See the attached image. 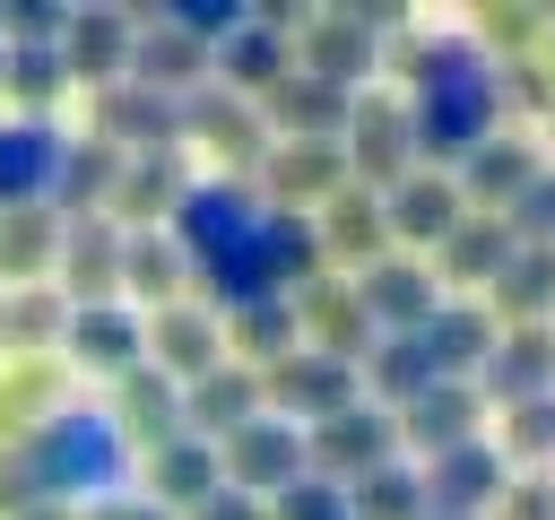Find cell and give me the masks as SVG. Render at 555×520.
<instances>
[{
    "mask_svg": "<svg viewBox=\"0 0 555 520\" xmlns=\"http://www.w3.org/2000/svg\"><path fill=\"white\" fill-rule=\"evenodd\" d=\"M26 477H35V503H113L121 477H130V442L113 425V407H61L43 433L17 442Z\"/></svg>",
    "mask_w": 555,
    "mask_h": 520,
    "instance_id": "6da1fadb",
    "label": "cell"
},
{
    "mask_svg": "<svg viewBox=\"0 0 555 520\" xmlns=\"http://www.w3.org/2000/svg\"><path fill=\"white\" fill-rule=\"evenodd\" d=\"M408 121H416V165H425V173H460V165L503 130L494 61H477V69H451V78L416 87V95H408Z\"/></svg>",
    "mask_w": 555,
    "mask_h": 520,
    "instance_id": "7a4b0ae2",
    "label": "cell"
},
{
    "mask_svg": "<svg viewBox=\"0 0 555 520\" xmlns=\"http://www.w3.org/2000/svg\"><path fill=\"white\" fill-rule=\"evenodd\" d=\"M260 217H269V199L243 182V173H217V182H191L182 191V208H173V243H182V260L191 269H208V260H225V251H243L251 234H260Z\"/></svg>",
    "mask_w": 555,
    "mask_h": 520,
    "instance_id": "3957f363",
    "label": "cell"
},
{
    "mask_svg": "<svg viewBox=\"0 0 555 520\" xmlns=\"http://www.w3.org/2000/svg\"><path fill=\"white\" fill-rule=\"evenodd\" d=\"M347 173L364 182V191H399L408 173H416V121H408V95H390V87H364L356 95V121H347Z\"/></svg>",
    "mask_w": 555,
    "mask_h": 520,
    "instance_id": "277c9868",
    "label": "cell"
},
{
    "mask_svg": "<svg viewBox=\"0 0 555 520\" xmlns=\"http://www.w3.org/2000/svg\"><path fill=\"white\" fill-rule=\"evenodd\" d=\"M356 399H364V373H356V364H338V355H321V347H295L286 364H269V373H260V407H269V416H286V425L347 416Z\"/></svg>",
    "mask_w": 555,
    "mask_h": 520,
    "instance_id": "5b68a950",
    "label": "cell"
},
{
    "mask_svg": "<svg viewBox=\"0 0 555 520\" xmlns=\"http://www.w3.org/2000/svg\"><path fill=\"white\" fill-rule=\"evenodd\" d=\"M304 459H312V477H321V485H356L364 468L399 459V416H390V407H373V399H356L347 416L304 425Z\"/></svg>",
    "mask_w": 555,
    "mask_h": 520,
    "instance_id": "8992f818",
    "label": "cell"
},
{
    "mask_svg": "<svg viewBox=\"0 0 555 520\" xmlns=\"http://www.w3.org/2000/svg\"><path fill=\"white\" fill-rule=\"evenodd\" d=\"M217 459H225V485H234V494H260V503H278L286 485L312 477V459H304V425H286V416H251L243 433L217 442Z\"/></svg>",
    "mask_w": 555,
    "mask_h": 520,
    "instance_id": "52a82bcc",
    "label": "cell"
},
{
    "mask_svg": "<svg viewBox=\"0 0 555 520\" xmlns=\"http://www.w3.org/2000/svg\"><path fill=\"white\" fill-rule=\"evenodd\" d=\"M373 26L399 35V9H330V17H304V52H295V69H304V78H330V87H347V95H364Z\"/></svg>",
    "mask_w": 555,
    "mask_h": 520,
    "instance_id": "ba28073f",
    "label": "cell"
},
{
    "mask_svg": "<svg viewBox=\"0 0 555 520\" xmlns=\"http://www.w3.org/2000/svg\"><path fill=\"white\" fill-rule=\"evenodd\" d=\"M347 147H312V139H278L260 156V199L286 208V217H321L338 191H347Z\"/></svg>",
    "mask_w": 555,
    "mask_h": 520,
    "instance_id": "9c48e42d",
    "label": "cell"
},
{
    "mask_svg": "<svg viewBox=\"0 0 555 520\" xmlns=\"http://www.w3.org/2000/svg\"><path fill=\"white\" fill-rule=\"evenodd\" d=\"M503 485H512V459H503V442H460V451H442V459H425V511H451V520H494V503H503Z\"/></svg>",
    "mask_w": 555,
    "mask_h": 520,
    "instance_id": "30bf717a",
    "label": "cell"
},
{
    "mask_svg": "<svg viewBox=\"0 0 555 520\" xmlns=\"http://www.w3.org/2000/svg\"><path fill=\"white\" fill-rule=\"evenodd\" d=\"M356 303H364V321H373L382 338H416V329L442 312V286H434V269H425V260L382 251V260L356 277Z\"/></svg>",
    "mask_w": 555,
    "mask_h": 520,
    "instance_id": "8fae6325",
    "label": "cell"
},
{
    "mask_svg": "<svg viewBox=\"0 0 555 520\" xmlns=\"http://www.w3.org/2000/svg\"><path fill=\"white\" fill-rule=\"evenodd\" d=\"M260 121H269L278 139L338 147V139H347V121H356V95H347V87H330V78H304V69H286V78L260 95Z\"/></svg>",
    "mask_w": 555,
    "mask_h": 520,
    "instance_id": "7c38bea8",
    "label": "cell"
},
{
    "mask_svg": "<svg viewBox=\"0 0 555 520\" xmlns=\"http://www.w3.org/2000/svg\"><path fill=\"white\" fill-rule=\"evenodd\" d=\"M486 433V399H477V381H434L416 407H399V451L425 468V459H442V451H460V442H477Z\"/></svg>",
    "mask_w": 555,
    "mask_h": 520,
    "instance_id": "4fadbf2b",
    "label": "cell"
},
{
    "mask_svg": "<svg viewBox=\"0 0 555 520\" xmlns=\"http://www.w3.org/2000/svg\"><path fill=\"white\" fill-rule=\"evenodd\" d=\"M546 390H555V321L503 329L494 355L477 364V399L486 407H520V399H546Z\"/></svg>",
    "mask_w": 555,
    "mask_h": 520,
    "instance_id": "5bb4252c",
    "label": "cell"
},
{
    "mask_svg": "<svg viewBox=\"0 0 555 520\" xmlns=\"http://www.w3.org/2000/svg\"><path fill=\"white\" fill-rule=\"evenodd\" d=\"M61 156H69V139L52 121H35V113L0 121V208H52Z\"/></svg>",
    "mask_w": 555,
    "mask_h": 520,
    "instance_id": "9a60e30c",
    "label": "cell"
},
{
    "mask_svg": "<svg viewBox=\"0 0 555 520\" xmlns=\"http://www.w3.org/2000/svg\"><path fill=\"white\" fill-rule=\"evenodd\" d=\"M95 139L139 147V156H165V147H182V95H156L139 78H121V87L95 95Z\"/></svg>",
    "mask_w": 555,
    "mask_h": 520,
    "instance_id": "2e32d148",
    "label": "cell"
},
{
    "mask_svg": "<svg viewBox=\"0 0 555 520\" xmlns=\"http://www.w3.org/2000/svg\"><path fill=\"white\" fill-rule=\"evenodd\" d=\"M147 364L191 390L199 373L225 364V321H217L208 303H165V312H147Z\"/></svg>",
    "mask_w": 555,
    "mask_h": 520,
    "instance_id": "e0dca14e",
    "label": "cell"
},
{
    "mask_svg": "<svg viewBox=\"0 0 555 520\" xmlns=\"http://www.w3.org/2000/svg\"><path fill=\"white\" fill-rule=\"evenodd\" d=\"M130 52H139V26L121 9H69V35H61V69L87 78L95 95L130 78Z\"/></svg>",
    "mask_w": 555,
    "mask_h": 520,
    "instance_id": "ac0fdd59",
    "label": "cell"
},
{
    "mask_svg": "<svg viewBox=\"0 0 555 520\" xmlns=\"http://www.w3.org/2000/svg\"><path fill=\"white\" fill-rule=\"evenodd\" d=\"M538 173H546L538 139H520V130H494V139H486V147H477V156H468V165H460L451 182H460V199H468V208L503 217V208H512V199H520V191H529Z\"/></svg>",
    "mask_w": 555,
    "mask_h": 520,
    "instance_id": "d6986e66",
    "label": "cell"
},
{
    "mask_svg": "<svg viewBox=\"0 0 555 520\" xmlns=\"http://www.w3.org/2000/svg\"><path fill=\"white\" fill-rule=\"evenodd\" d=\"M295 321H304V347H321V355H338V364H364L373 355V321H364V303H356V277H321V286H304L295 295Z\"/></svg>",
    "mask_w": 555,
    "mask_h": 520,
    "instance_id": "ffe728a7",
    "label": "cell"
},
{
    "mask_svg": "<svg viewBox=\"0 0 555 520\" xmlns=\"http://www.w3.org/2000/svg\"><path fill=\"white\" fill-rule=\"evenodd\" d=\"M416 338H425V355H434V373H442V381H477V364L494 355L503 321L486 312V295H442V312H434Z\"/></svg>",
    "mask_w": 555,
    "mask_h": 520,
    "instance_id": "44dd1931",
    "label": "cell"
},
{
    "mask_svg": "<svg viewBox=\"0 0 555 520\" xmlns=\"http://www.w3.org/2000/svg\"><path fill=\"white\" fill-rule=\"evenodd\" d=\"M87 373H130V364H147V321L130 312V303H69V338H61Z\"/></svg>",
    "mask_w": 555,
    "mask_h": 520,
    "instance_id": "7402d4cb",
    "label": "cell"
},
{
    "mask_svg": "<svg viewBox=\"0 0 555 520\" xmlns=\"http://www.w3.org/2000/svg\"><path fill=\"white\" fill-rule=\"evenodd\" d=\"M382 217H390V243H434V251H442L451 225L468 217V199H460L451 173H425V165H416L399 191H382Z\"/></svg>",
    "mask_w": 555,
    "mask_h": 520,
    "instance_id": "603a6c76",
    "label": "cell"
},
{
    "mask_svg": "<svg viewBox=\"0 0 555 520\" xmlns=\"http://www.w3.org/2000/svg\"><path fill=\"white\" fill-rule=\"evenodd\" d=\"M121 225L113 217H69L61 225V286H69V303H113V286H121Z\"/></svg>",
    "mask_w": 555,
    "mask_h": 520,
    "instance_id": "cb8c5ba5",
    "label": "cell"
},
{
    "mask_svg": "<svg viewBox=\"0 0 555 520\" xmlns=\"http://www.w3.org/2000/svg\"><path fill=\"white\" fill-rule=\"evenodd\" d=\"M512 251H520V234H512L503 217L468 208V217L451 225V243L434 251V286H494V277L512 269Z\"/></svg>",
    "mask_w": 555,
    "mask_h": 520,
    "instance_id": "d4e9b609",
    "label": "cell"
},
{
    "mask_svg": "<svg viewBox=\"0 0 555 520\" xmlns=\"http://www.w3.org/2000/svg\"><path fill=\"white\" fill-rule=\"evenodd\" d=\"M113 425H121V442H173V433H191L182 425V381L173 373H156V364H130L121 381H113Z\"/></svg>",
    "mask_w": 555,
    "mask_h": 520,
    "instance_id": "484cf974",
    "label": "cell"
},
{
    "mask_svg": "<svg viewBox=\"0 0 555 520\" xmlns=\"http://www.w3.org/2000/svg\"><path fill=\"white\" fill-rule=\"evenodd\" d=\"M251 416H269L251 364H217V373H199V381L182 390V425H191L199 442H225V433H243Z\"/></svg>",
    "mask_w": 555,
    "mask_h": 520,
    "instance_id": "4316f807",
    "label": "cell"
},
{
    "mask_svg": "<svg viewBox=\"0 0 555 520\" xmlns=\"http://www.w3.org/2000/svg\"><path fill=\"white\" fill-rule=\"evenodd\" d=\"M147 485H156V503H165V511H199L208 494H225V459H217V442L173 433V442H156V451H147Z\"/></svg>",
    "mask_w": 555,
    "mask_h": 520,
    "instance_id": "83f0119b",
    "label": "cell"
},
{
    "mask_svg": "<svg viewBox=\"0 0 555 520\" xmlns=\"http://www.w3.org/2000/svg\"><path fill=\"white\" fill-rule=\"evenodd\" d=\"M182 191H191V173H182L173 147H165V156H130V165H121V191H113V225H121V234H147L156 217L173 225Z\"/></svg>",
    "mask_w": 555,
    "mask_h": 520,
    "instance_id": "f1b7e54d",
    "label": "cell"
},
{
    "mask_svg": "<svg viewBox=\"0 0 555 520\" xmlns=\"http://www.w3.org/2000/svg\"><path fill=\"white\" fill-rule=\"evenodd\" d=\"M312 225H321V260H347V269H373V260H382V243H390L382 191H364V182H347Z\"/></svg>",
    "mask_w": 555,
    "mask_h": 520,
    "instance_id": "f546056e",
    "label": "cell"
},
{
    "mask_svg": "<svg viewBox=\"0 0 555 520\" xmlns=\"http://www.w3.org/2000/svg\"><path fill=\"white\" fill-rule=\"evenodd\" d=\"M182 130H199V139H217L234 165H260L278 139H269V121L243 104V95H225V87H191L182 95Z\"/></svg>",
    "mask_w": 555,
    "mask_h": 520,
    "instance_id": "4dcf8cb0",
    "label": "cell"
},
{
    "mask_svg": "<svg viewBox=\"0 0 555 520\" xmlns=\"http://www.w3.org/2000/svg\"><path fill=\"white\" fill-rule=\"evenodd\" d=\"M121 147L113 139H69V156H61V182H52V217L69 208V217H104L113 208V191H121Z\"/></svg>",
    "mask_w": 555,
    "mask_h": 520,
    "instance_id": "1f68e13d",
    "label": "cell"
},
{
    "mask_svg": "<svg viewBox=\"0 0 555 520\" xmlns=\"http://www.w3.org/2000/svg\"><path fill=\"white\" fill-rule=\"evenodd\" d=\"M356 373H364V399H373V407H390V416H399V407H416V399L442 381V373H434V355H425V338H373V355H364Z\"/></svg>",
    "mask_w": 555,
    "mask_h": 520,
    "instance_id": "d6a6232c",
    "label": "cell"
},
{
    "mask_svg": "<svg viewBox=\"0 0 555 520\" xmlns=\"http://www.w3.org/2000/svg\"><path fill=\"white\" fill-rule=\"evenodd\" d=\"M61 416V364L52 355H17L0 373V442H26Z\"/></svg>",
    "mask_w": 555,
    "mask_h": 520,
    "instance_id": "836d02e7",
    "label": "cell"
},
{
    "mask_svg": "<svg viewBox=\"0 0 555 520\" xmlns=\"http://www.w3.org/2000/svg\"><path fill=\"white\" fill-rule=\"evenodd\" d=\"M486 312L503 321V329H529V321H555V251H538V243H520L512 251V269L486 286Z\"/></svg>",
    "mask_w": 555,
    "mask_h": 520,
    "instance_id": "e575fe53",
    "label": "cell"
},
{
    "mask_svg": "<svg viewBox=\"0 0 555 520\" xmlns=\"http://www.w3.org/2000/svg\"><path fill=\"white\" fill-rule=\"evenodd\" d=\"M286 69H295V52H286V35H269L260 17H243V26L217 43V78H225V95H269Z\"/></svg>",
    "mask_w": 555,
    "mask_h": 520,
    "instance_id": "d590c367",
    "label": "cell"
},
{
    "mask_svg": "<svg viewBox=\"0 0 555 520\" xmlns=\"http://www.w3.org/2000/svg\"><path fill=\"white\" fill-rule=\"evenodd\" d=\"M43 269H61V217L52 208H0V277L43 286Z\"/></svg>",
    "mask_w": 555,
    "mask_h": 520,
    "instance_id": "8d00e7d4",
    "label": "cell"
},
{
    "mask_svg": "<svg viewBox=\"0 0 555 520\" xmlns=\"http://www.w3.org/2000/svg\"><path fill=\"white\" fill-rule=\"evenodd\" d=\"M61 338H69V295H61V286H9V295H0V347L43 355V347H61Z\"/></svg>",
    "mask_w": 555,
    "mask_h": 520,
    "instance_id": "74e56055",
    "label": "cell"
},
{
    "mask_svg": "<svg viewBox=\"0 0 555 520\" xmlns=\"http://www.w3.org/2000/svg\"><path fill=\"white\" fill-rule=\"evenodd\" d=\"M182 277H191V260H182V243H173V234H156V225H147V234H130V243H121V286H130L139 303H156V312H165V303H182Z\"/></svg>",
    "mask_w": 555,
    "mask_h": 520,
    "instance_id": "f35d334b",
    "label": "cell"
},
{
    "mask_svg": "<svg viewBox=\"0 0 555 520\" xmlns=\"http://www.w3.org/2000/svg\"><path fill=\"white\" fill-rule=\"evenodd\" d=\"M225 347H234V364L269 373V364H286V355L304 347V321H295V303L278 295V303H251V312H234V321H225Z\"/></svg>",
    "mask_w": 555,
    "mask_h": 520,
    "instance_id": "ab89813d",
    "label": "cell"
},
{
    "mask_svg": "<svg viewBox=\"0 0 555 520\" xmlns=\"http://www.w3.org/2000/svg\"><path fill=\"white\" fill-rule=\"evenodd\" d=\"M347 511L356 520H425V468L399 451V459H382V468H364L356 485H347Z\"/></svg>",
    "mask_w": 555,
    "mask_h": 520,
    "instance_id": "60d3db41",
    "label": "cell"
},
{
    "mask_svg": "<svg viewBox=\"0 0 555 520\" xmlns=\"http://www.w3.org/2000/svg\"><path fill=\"white\" fill-rule=\"evenodd\" d=\"M0 87H9V95H17L35 121H43V104L69 87V69H61V52H52V43H9V61H0Z\"/></svg>",
    "mask_w": 555,
    "mask_h": 520,
    "instance_id": "b9f144b4",
    "label": "cell"
},
{
    "mask_svg": "<svg viewBox=\"0 0 555 520\" xmlns=\"http://www.w3.org/2000/svg\"><path fill=\"white\" fill-rule=\"evenodd\" d=\"M503 459H555V390L546 399H520V407H503Z\"/></svg>",
    "mask_w": 555,
    "mask_h": 520,
    "instance_id": "7bdbcfd3",
    "label": "cell"
},
{
    "mask_svg": "<svg viewBox=\"0 0 555 520\" xmlns=\"http://www.w3.org/2000/svg\"><path fill=\"white\" fill-rule=\"evenodd\" d=\"M494 95H503V113H546V104H555V69H546V52L494 61Z\"/></svg>",
    "mask_w": 555,
    "mask_h": 520,
    "instance_id": "ee69618b",
    "label": "cell"
},
{
    "mask_svg": "<svg viewBox=\"0 0 555 520\" xmlns=\"http://www.w3.org/2000/svg\"><path fill=\"white\" fill-rule=\"evenodd\" d=\"M503 225H512L520 243H538V251H555V165H546V173H538V182H529V191H520V199L503 208Z\"/></svg>",
    "mask_w": 555,
    "mask_h": 520,
    "instance_id": "f6af8a7d",
    "label": "cell"
},
{
    "mask_svg": "<svg viewBox=\"0 0 555 520\" xmlns=\"http://www.w3.org/2000/svg\"><path fill=\"white\" fill-rule=\"evenodd\" d=\"M269 520H356V511H347V485L304 477V485H286V494L269 503Z\"/></svg>",
    "mask_w": 555,
    "mask_h": 520,
    "instance_id": "bcb514c9",
    "label": "cell"
},
{
    "mask_svg": "<svg viewBox=\"0 0 555 520\" xmlns=\"http://www.w3.org/2000/svg\"><path fill=\"white\" fill-rule=\"evenodd\" d=\"M538 9H486L477 17V43H503V61H520V52H538Z\"/></svg>",
    "mask_w": 555,
    "mask_h": 520,
    "instance_id": "7dc6e473",
    "label": "cell"
},
{
    "mask_svg": "<svg viewBox=\"0 0 555 520\" xmlns=\"http://www.w3.org/2000/svg\"><path fill=\"white\" fill-rule=\"evenodd\" d=\"M494 520H555V477H512L503 485V503H494Z\"/></svg>",
    "mask_w": 555,
    "mask_h": 520,
    "instance_id": "c3c4849f",
    "label": "cell"
},
{
    "mask_svg": "<svg viewBox=\"0 0 555 520\" xmlns=\"http://www.w3.org/2000/svg\"><path fill=\"white\" fill-rule=\"evenodd\" d=\"M35 503V477H26V459H17V442H0V520H17Z\"/></svg>",
    "mask_w": 555,
    "mask_h": 520,
    "instance_id": "681fc988",
    "label": "cell"
},
{
    "mask_svg": "<svg viewBox=\"0 0 555 520\" xmlns=\"http://www.w3.org/2000/svg\"><path fill=\"white\" fill-rule=\"evenodd\" d=\"M78 520H173V511H165L156 494H113V503H87Z\"/></svg>",
    "mask_w": 555,
    "mask_h": 520,
    "instance_id": "f907efd6",
    "label": "cell"
},
{
    "mask_svg": "<svg viewBox=\"0 0 555 520\" xmlns=\"http://www.w3.org/2000/svg\"><path fill=\"white\" fill-rule=\"evenodd\" d=\"M191 520H269V503H260V494H234V485H225V494H208V503H199Z\"/></svg>",
    "mask_w": 555,
    "mask_h": 520,
    "instance_id": "816d5d0a",
    "label": "cell"
},
{
    "mask_svg": "<svg viewBox=\"0 0 555 520\" xmlns=\"http://www.w3.org/2000/svg\"><path fill=\"white\" fill-rule=\"evenodd\" d=\"M17 520H78V511H69V503H26Z\"/></svg>",
    "mask_w": 555,
    "mask_h": 520,
    "instance_id": "f5cc1de1",
    "label": "cell"
},
{
    "mask_svg": "<svg viewBox=\"0 0 555 520\" xmlns=\"http://www.w3.org/2000/svg\"><path fill=\"white\" fill-rule=\"evenodd\" d=\"M546 130H555V104H546Z\"/></svg>",
    "mask_w": 555,
    "mask_h": 520,
    "instance_id": "db71d44e",
    "label": "cell"
},
{
    "mask_svg": "<svg viewBox=\"0 0 555 520\" xmlns=\"http://www.w3.org/2000/svg\"><path fill=\"white\" fill-rule=\"evenodd\" d=\"M425 520H451V511H425Z\"/></svg>",
    "mask_w": 555,
    "mask_h": 520,
    "instance_id": "11a10c76",
    "label": "cell"
},
{
    "mask_svg": "<svg viewBox=\"0 0 555 520\" xmlns=\"http://www.w3.org/2000/svg\"><path fill=\"white\" fill-rule=\"evenodd\" d=\"M0 61H9V35H0Z\"/></svg>",
    "mask_w": 555,
    "mask_h": 520,
    "instance_id": "9f6ffc18",
    "label": "cell"
},
{
    "mask_svg": "<svg viewBox=\"0 0 555 520\" xmlns=\"http://www.w3.org/2000/svg\"><path fill=\"white\" fill-rule=\"evenodd\" d=\"M546 69H555V43H546Z\"/></svg>",
    "mask_w": 555,
    "mask_h": 520,
    "instance_id": "6f0895ef",
    "label": "cell"
}]
</instances>
